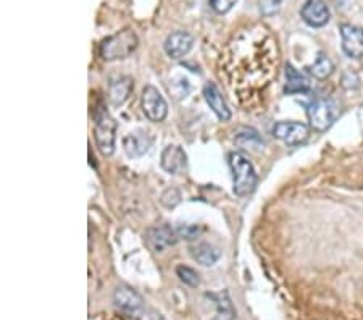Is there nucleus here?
<instances>
[{"mask_svg":"<svg viewBox=\"0 0 363 320\" xmlns=\"http://www.w3.org/2000/svg\"><path fill=\"white\" fill-rule=\"evenodd\" d=\"M273 39L260 26H247L233 36L220 60V76L244 109L273 73Z\"/></svg>","mask_w":363,"mask_h":320,"instance_id":"obj_1","label":"nucleus"},{"mask_svg":"<svg viewBox=\"0 0 363 320\" xmlns=\"http://www.w3.org/2000/svg\"><path fill=\"white\" fill-rule=\"evenodd\" d=\"M230 167L233 172L234 195L239 197L252 195L259 181L252 162L242 152H233L230 154Z\"/></svg>","mask_w":363,"mask_h":320,"instance_id":"obj_2","label":"nucleus"},{"mask_svg":"<svg viewBox=\"0 0 363 320\" xmlns=\"http://www.w3.org/2000/svg\"><path fill=\"white\" fill-rule=\"evenodd\" d=\"M139 39L136 32L133 30H123L116 35L110 36L100 44V55L104 60L111 62V60H121L130 57L136 51Z\"/></svg>","mask_w":363,"mask_h":320,"instance_id":"obj_3","label":"nucleus"},{"mask_svg":"<svg viewBox=\"0 0 363 320\" xmlns=\"http://www.w3.org/2000/svg\"><path fill=\"white\" fill-rule=\"evenodd\" d=\"M96 144L99 151L105 157H110L115 152V140H116V121L111 118V115L104 107H99L96 112Z\"/></svg>","mask_w":363,"mask_h":320,"instance_id":"obj_4","label":"nucleus"},{"mask_svg":"<svg viewBox=\"0 0 363 320\" xmlns=\"http://www.w3.org/2000/svg\"><path fill=\"white\" fill-rule=\"evenodd\" d=\"M340 113L339 106L331 99H316L307 109L312 128L316 131H325L338 120Z\"/></svg>","mask_w":363,"mask_h":320,"instance_id":"obj_5","label":"nucleus"},{"mask_svg":"<svg viewBox=\"0 0 363 320\" xmlns=\"http://www.w3.org/2000/svg\"><path fill=\"white\" fill-rule=\"evenodd\" d=\"M142 110L150 121H155V123H160L166 118V113H168V106H166L164 96H161L160 91L155 86H145L142 90V97H141Z\"/></svg>","mask_w":363,"mask_h":320,"instance_id":"obj_6","label":"nucleus"},{"mask_svg":"<svg viewBox=\"0 0 363 320\" xmlns=\"http://www.w3.org/2000/svg\"><path fill=\"white\" fill-rule=\"evenodd\" d=\"M273 136L279 141L286 142L288 146L302 144L309 137V128L300 121H278L273 126Z\"/></svg>","mask_w":363,"mask_h":320,"instance_id":"obj_7","label":"nucleus"},{"mask_svg":"<svg viewBox=\"0 0 363 320\" xmlns=\"http://www.w3.org/2000/svg\"><path fill=\"white\" fill-rule=\"evenodd\" d=\"M343 51L349 59L359 60L363 57V27L345 23L340 26Z\"/></svg>","mask_w":363,"mask_h":320,"instance_id":"obj_8","label":"nucleus"},{"mask_svg":"<svg viewBox=\"0 0 363 320\" xmlns=\"http://www.w3.org/2000/svg\"><path fill=\"white\" fill-rule=\"evenodd\" d=\"M176 233L170 225H160V227H152L145 231V245L150 251L164 252L168 247L175 246Z\"/></svg>","mask_w":363,"mask_h":320,"instance_id":"obj_9","label":"nucleus"},{"mask_svg":"<svg viewBox=\"0 0 363 320\" xmlns=\"http://www.w3.org/2000/svg\"><path fill=\"white\" fill-rule=\"evenodd\" d=\"M300 16L312 27H321L328 25L331 13L325 0H307L300 8Z\"/></svg>","mask_w":363,"mask_h":320,"instance_id":"obj_10","label":"nucleus"},{"mask_svg":"<svg viewBox=\"0 0 363 320\" xmlns=\"http://www.w3.org/2000/svg\"><path fill=\"white\" fill-rule=\"evenodd\" d=\"M113 302L120 311L126 312L128 316L131 317H137L142 314L144 304L141 296H139L136 291L128 288V286H120V288H116L113 295Z\"/></svg>","mask_w":363,"mask_h":320,"instance_id":"obj_11","label":"nucleus"},{"mask_svg":"<svg viewBox=\"0 0 363 320\" xmlns=\"http://www.w3.org/2000/svg\"><path fill=\"white\" fill-rule=\"evenodd\" d=\"M194 44V37L186 31H175L166 37L165 41V52L173 60L184 59L191 52Z\"/></svg>","mask_w":363,"mask_h":320,"instance_id":"obj_12","label":"nucleus"},{"mask_svg":"<svg viewBox=\"0 0 363 320\" xmlns=\"http://www.w3.org/2000/svg\"><path fill=\"white\" fill-rule=\"evenodd\" d=\"M161 168L171 175L181 173L187 167V156L180 146H168L161 152Z\"/></svg>","mask_w":363,"mask_h":320,"instance_id":"obj_13","label":"nucleus"},{"mask_svg":"<svg viewBox=\"0 0 363 320\" xmlns=\"http://www.w3.org/2000/svg\"><path fill=\"white\" fill-rule=\"evenodd\" d=\"M204 97L207 104H209V107L214 110V113L221 121H228L231 118V110L228 109L226 101L223 99V94L218 90L215 82H207L204 87Z\"/></svg>","mask_w":363,"mask_h":320,"instance_id":"obj_14","label":"nucleus"},{"mask_svg":"<svg viewBox=\"0 0 363 320\" xmlns=\"http://www.w3.org/2000/svg\"><path fill=\"white\" fill-rule=\"evenodd\" d=\"M150 144H152V140L150 136L145 133V131H134L125 136L123 140V147H125V152L128 154V157H142L145 152L149 151Z\"/></svg>","mask_w":363,"mask_h":320,"instance_id":"obj_15","label":"nucleus"},{"mask_svg":"<svg viewBox=\"0 0 363 320\" xmlns=\"http://www.w3.org/2000/svg\"><path fill=\"white\" fill-rule=\"evenodd\" d=\"M191 256L194 261H197L200 264V266L210 267V266H215L218 262L221 252L218 247L210 245V242H199V245L191 247Z\"/></svg>","mask_w":363,"mask_h":320,"instance_id":"obj_16","label":"nucleus"},{"mask_svg":"<svg viewBox=\"0 0 363 320\" xmlns=\"http://www.w3.org/2000/svg\"><path fill=\"white\" fill-rule=\"evenodd\" d=\"M133 91V80L130 76H118L110 82V101L113 106H121L128 101Z\"/></svg>","mask_w":363,"mask_h":320,"instance_id":"obj_17","label":"nucleus"},{"mask_svg":"<svg viewBox=\"0 0 363 320\" xmlns=\"http://www.w3.org/2000/svg\"><path fill=\"white\" fill-rule=\"evenodd\" d=\"M310 91V81L304 73L295 70L293 65H286V86L284 92L286 94H302Z\"/></svg>","mask_w":363,"mask_h":320,"instance_id":"obj_18","label":"nucleus"},{"mask_svg":"<svg viewBox=\"0 0 363 320\" xmlns=\"http://www.w3.org/2000/svg\"><path fill=\"white\" fill-rule=\"evenodd\" d=\"M333 70H334L333 62H331V60H329L328 55L323 54V52L318 54V57L315 59V62L309 67L310 73L314 75L315 78H318V80L328 78V76L333 73Z\"/></svg>","mask_w":363,"mask_h":320,"instance_id":"obj_19","label":"nucleus"},{"mask_svg":"<svg viewBox=\"0 0 363 320\" xmlns=\"http://www.w3.org/2000/svg\"><path fill=\"white\" fill-rule=\"evenodd\" d=\"M236 142L244 149H250V151H257L264 146V140H262L260 135L257 133L255 130H244L242 133L236 136Z\"/></svg>","mask_w":363,"mask_h":320,"instance_id":"obj_20","label":"nucleus"},{"mask_svg":"<svg viewBox=\"0 0 363 320\" xmlns=\"http://www.w3.org/2000/svg\"><path fill=\"white\" fill-rule=\"evenodd\" d=\"M176 275H178V277H180V280L183 281L184 285L191 286V288H197L199 283H200L199 273L195 272V270L191 269V267L178 266L176 267Z\"/></svg>","mask_w":363,"mask_h":320,"instance_id":"obj_21","label":"nucleus"},{"mask_svg":"<svg viewBox=\"0 0 363 320\" xmlns=\"http://www.w3.org/2000/svg\"><path fill=\"white\" fill-rule=\"evenodd\" d=\"M180 201H181V195H180V191L175 190V187H171V190H166L164 192V196H161V199H160V202L168 209L176 207L178 204H180Z\"/></svg>","mask_w":363,"mask_h":320,"instance_id":"obj_22","label":"nucleus"},{"mask_svg":"<svg viewBox=\"0 0 363 320\" xmlns=\"http://www.w3.org/2000/svg\"><path fill=\"white\" fill-rule=\"evenodd\" d=\"M200 233H202V228L199 225H180L178 227V235L186 240H195Z\"/></svg>","mask_w":363,"mask_h":320,"instance_id":"obj_23","label":"nucleus"},{"mask_svg":"<svg viewBox=\"0 0 363 320\" xmlns=\"http://www.w3.org/2000/svg\"><path fill=\"white\" fill-rule=\"evenodd\" d=\"M239 2V0H210L211 8L215 10L216 13H228L230 10Z\"/></svg>","mask_w":363,"mask_h":320,"instance_id":"obj_24","label":"nucleus"},{"mask_svg":"<svg viewBox=\"0 0 363 320\" xmlns=\"http://www.w3.org/2000/svg\"><path fill=\"white\" fill-rule=\"evenodd\" d=\"M214 320H233V312H218Z\"/></svg>","mask_w":363,"mask_h":320,"instance_id":"obj_25","label":"nucleus"}]
</instances>
